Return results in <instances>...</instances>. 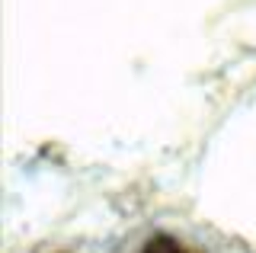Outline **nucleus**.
<instances>
[{
    "instance_id": "obj_1",
    "label": "nucleus",
    "mask_w": 256,
    "mask_h": 253,
    "mask_svg": "<svg viewBox=\"0 0 256 253\" xmlns=\"http://www.w3.org/2000/svg\"><path fill=\"white\" fill-rule=\"evenodd\" d=\"M141 253H198V250L186 247L182 240H176V237H170V234H157V237H150V240L144 244Z\"/></svg>"
}]
</instances>
